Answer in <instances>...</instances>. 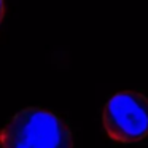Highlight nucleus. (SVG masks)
Masks as SVG:
<instances>
[{"mask_svg": "<svg viewBox=\"0 0 148 148\" xmlns=\"http://www.w3.org/2000/svg\"><path fill=\"white\" fill-rule=\"evenodd\" d=\"M72 132L58 115L29 107L11 116L0 131L2 148H72Z\"/></svg>", "mask_w": 148, "mask_h": 148, "instance_id": "nucleus-1", "label": "nucleus"}, {"mask_svg": "<svg viewBox=\"0 0 148 148\" xmlns=\"http://www.w3.org/2000/svg\"><path fill=\"white\" fill-rule=\"evenodd\" d=\"M102 121L112 140L137 143L148 137V97L124 91L110 97L102 112Z\"/></svg>", "mask_w": 148, "mask_h": 148, "instance_id": "nucleus-2", "label": "nucleus"}, {"mask_svg": "<svg viewBox=\"0 0 148 148\" xmlns=\"http://www.w3.org/2000/svg\"><path fill=\"white\" fill-rule=\"evenodd\" d=\"M3 18V0H0V21Z\"/></svg>", "mask_w": 148, "mask_h": 148, "instance_id": "nucleus-3", "label": "nucleus"}]
</instances>
